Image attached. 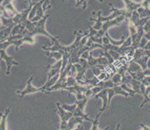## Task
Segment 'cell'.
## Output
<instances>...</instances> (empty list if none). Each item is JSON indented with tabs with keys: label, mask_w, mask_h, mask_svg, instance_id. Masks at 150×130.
<instances>
[{
	"label": "cell",
	"mask_w": 150,
	"mask_h": 130,
	"mask_svg": "<svg viewBox=\"0 0 150 130\" xmlns=\"http://www.w3.org/2000/svg\"><path fill=\"white\" fill-rule=\"evenodd\" d=\"M49 15L46 16V17H44L38 22H31L30 20H26L25 22H24L23 25L28 30V33H27L26 35L32 36V37H34L37 34L44 35V36L50 38L52 43H54L55 40H58L57 38L50 34L45 29V23H46V21Z\"/></svg>",
	"instance_id": "1"
},
{
	"label": "cell",
	"mask_w": 150,
	"mask_h": 130,
	"mask_svg": "<svg viewBox=\"0 0 150 130\" xmlns=\"http://www.w3.org/2000/svg\"><path fill=\"white\" fill-rule=\"evenodd\" d=\"M125 19V14H121L120 15L119 17H116V19H113L111 20H109V21L105 22H104V24H102V26L100 30L97 31L96 34H95V38L96 39H100V38H102V36H104L106 32H108L109 28H112L114 26H117L120 24L121 22L123 21Z\"/></svg>",
	"instance_id": "2"
},
{
	"label": "cell",
	"mask_w": 150,
	"mask_h": 130,
	"mask_svg": "<svg viewBox=\"0 0 150 130\" xmlns=\"http://www.w3.org/2000/svg\"><path fill=\"white\" fill-rule=\"evenodd\" d=\"M56 106L57 113L58 114V115L60 117V120H61V124H60V127L58 129L61 130H66L67 127V122L69 121V120L71 117H73V113L64 109V108L61 106L59 102L56 103Z\"/></svg>",
	"instance_id": "3"
},
{
	"label": "cell",
	"mask_w": 150,
	"mask_h": 130,
	"mask_svg": "<svg viewBox=\"0 0 150 130\" xmlns=\"http://www.w3.org/2000/svg\"><path fill=\"white\" fill-rule=\"evenodd\" d=\"M34 79V74H31V76L29 77V79L26 82V86L23 90L21 91H17L16 93L19 95L20 97H23L24 96L27 95V94H35V93H38V92H42L44 93V91H43V87L40 88H36L32 85L31 82Z\"/></svg>",
	"instance_id": "4"
},
{
	"label": "cell",
	"mask_w": 150,
	"mask_h": 130,
	"mask_svg": "<svg viewBox=\"0 0 150 130\" xmlns=\"http://www.w3.org/2000/svg\"><path fill=\"white\" fill-rule=\"evenodd\" d=\"M0 59H4L7 64V71L6 75H9L11 73V68L12 66H20V63L13 59V57H10L7 55L6 50L5 49H0Z\"/></svg>",
	"instance_id": "5"
},
{
	"label": "cell",
	"mask_w": 150,
	"mask_h": 130,
	"mask_svg": "<svg viewBox=\"0 0 150 130\" xmlns=\"http://www.w3.org/2000/svg\"><path fill=\"white\" fill-rule=\"evenodd\" d=\"M108 92V105H110V103L111 101V99L113 98V97L117 94H120V95L124 96V97H129V94L125 92V90L122 89V87L120 86V85H118V86H115L112 88H109L107 89Z\"/></svg>",
	"instance_id": "6"
},
{
	"label": "cell",
	"mask_w": 150,
	"mask_h": 130,
	"mask_svg": "<svg viewBox=\"0 0 150 130\" xmlns=\"http://www.w3.org/2000/svg\"><path fill=\"white\" fill-rule=\"evenodd\" d=\"M87 60H88L90 68L96 66V65H101V66L106 67V66L110 64L109 61L105 57H99L98 58H94L93 57V55H91V53H90V55L88 56V57L87 58Z\"/></svg>",
	"instance_id": "7"
},
{
	"label": "cell",
	"mask_w": 150,
	"mask_h": 130,
	"mask_svg": "<svg viewBox=\"0 0 150 130\" xmlns=\"http://www.w3.org/2000/svg\"><path fill=\"white\" fill-rule=\"evenodd\" d=\"M93 97L95 99H98V98H101L102 100V102H103V105H102V109L99 110V112L101 114L103 112L106 110L109 107L108 103V92H107V89H102V91H100L99 93H97L96 94L93 96Z\"/></svg>",
	"instance_id": "8"
},
{
	"label": "cell",
	"mask_w": 150,
	"mask_h": 130,
	"mask_svg": "<svg viewBox=\"0 0 150 130\" xmlns=\"http://www.w3.org/2000/svg\"><path fill=\"white\" fill-rule=\"evenodd\" d=\"M84 119L81 117H77V116H74L71 117L67 122V129H77L79 126H81L82 124Z\"/></svg>",
	"instance_id": "9"
},
{
	"label": "cell",
	"mask_w": 150,
	"mask_h": 130,
	"mask_svg": "<svg viewBox=\"0 0 150 130\" xmlns=\"http://www.w3.org/2000/svg\"><path fill=\"white\" fill-rule=\"evenodd\" d=\"M61 66H62V60L61 59L57 60L54 64L50 66V70H49L48 74H47V80L50 79L51 78H52L53 76H54L55 74H58V73H59L61 71Z\"/></svg>",
	"instance_id": "10"
},
{
	"label": "cell",
	"mask_w": 150,
	"mask_h": 130,
	"mask_svg": "<svg viewBox=\"0 0 150 130\" xmlns=\"http://www.w3.org/2000/svg\"><path fill=\"white\" fill-rule=\"evenodd\" d=\"M11 107H8L2 113L0 114V116H1V120H0V130L8 129V127H7V119H8V116L9 113L11 112Z\"/></svg>",
	"instance_id": "11"
},
{
	"label": "cell",
	"mask_w": 150,
	"mask_h": 130,
	"mask_svg": "<svg viewBox=\"0 0 150 130\" xmlns=\"http://www.w3.org/2000/svg\"><path fill=\"white\" fill-rule=\"evenodd\" d=\"M15 25L14 23L11 24L8 26H6L5 28L0 30V40H5L7 38L11 35L13 26Z\"/></svg>",
	"instance_id": "12"
},
{
	"label": "cell",
	"mask_w": 150,
	"mask_h": 130,
	"mask_svg": "<svg viewBox=\"0 0 150 130\" xmlns=\"http://www.w3.org/2000/svg\"><path fill=\"white\" fill-rule=\"evenodd\" d=\"M141 71H143V70H142V68L140 67V65L137 64V63H135V62H134L132 60L129 62L126 72H128L129 74H131V73H135Z\"/></svg>",
	"instance_id": "13"
},
{
	"label": "cell",
	"mask_w": 150,
	"mask_h": 130,
	"mask_svg": "<svg viewBox=\"0 0 150 130\" xmlns=\"http://www.w3.org/2000/svg\"><path fill=\"white\" fill-rule=\"evenodd\" d=\"M149 59V57L148 55H144L143 57L140 58V59H137V60L134 61L137 63V64H139L140 66V67L142 68V70L143 71H145L147 68V63H148V60Z\"/></svg>",
	"instance_id": "14"
},
{
	"label": "cell",
	"mask_w": 150,
	"mask_h": 130,
	"mask_svg": "<svg viewBox=\"0 0 150 130\" xmlns=\"http://www.w3.org/2000/svg\"><path fill=\"white\" fill-rule=\"evenodd\" d=\"M73 115L77 116V117H82V118L84 119V120H86V121H89V122L93 121V120H92V119L88 117V114H85L84 112V111L81 110V109L77 108V107H76V109H75L74 112H73Z\"/></svg>",
	"instance_id": "15"
},
{
	"label": "cell",
	"mask_w": 150,
	"mask_h": 130,
	"mask_svg": "<svg viewBox=\"0 0 150 130\" xmlns=\"http://www.w3.org/2000/svg\"><path fill=\"white\" fill-rule=\"evenodd\" d=\"M129 83H131V85H132V88L133 90L136 91L138 94H141V92H140V89L141 81H139L137 80L132 78V80H130Z\"/></svg>",
	"instance_id": "16"
},
{
	"label": "cell",
	"mask_w": 150,
	"mask_h": 130,
	"mask_svg": "<svg viewBox=\"0 0 150 130\" xmlns=\"http://www.w3.org/2000/svg\"><path fill=\"white\" fill-rule=\"evenodd\" d=\"M110 80L114 82L115 86L120 85L121 80H122V75L120 74H119L118 72H116L115 74H114L110 77Z\"/></svg>",
	"instance_id": "17"
},
{
	"label": "cell",
	"mask_w": 150,
	"mask_h": 130,
	"mask_svg": "<svg viewBox=\"0 0 150 130\" xmlns=\"http://www.w3.org/2000/svg\"><path fill=\"white\" fill-rule=\"evenodd\" d=\"M88 97H84V98L81 99V100H79V101H76V106H77V108L80 109L81 110L84 111V108H85V106L88 103Z\"/></svg>",
	"instance_id": "18"
},
{
	"label": "cell",
	"mask_w": 150,
	"mask_h": 130,
	"mask_svg": "<svg viewBox=\"0 0 150 130\" xmlns=\"http://www.w3.org/2000/svg\"><path fill=\"white\" fill-rule=\"evenodd\" d=\"M79 82L76 80L75 77L73 76H67V87H69V86H73L79 85Z\"/></svg>",
	"instance_id": "19"
},
{
	"label": "cell",
	"mask_w": 150,
	"mask_h": 130,
	"mask_svg": "<svg viewBox=\"0 0 150 130\" xmlns=\"http://www.w3.org/2000/svg\"><path fill=\"white\" fill-rule=\"evenodd\" d=\"M47 56L49 57V58H54L56 61L62 59V55L59 51H51V53L47 54Z\"/></svg>",
	"instance_id": "20"
},
{
	"label": "cell",
	"mask_w": 150,
	"mask_h": 130,
	"mask_svg": "<svg viewBox=\"0 0 150 130\" xmlns=\"http://www.w3.org/2000/svg\"><path fill=\"white\" fill-rule=\"evenodd\" d=\"M120 86L122 87V89H123V90H125V92H127L129 94V96H132V97H134V94H136V93H137L136 91L133 90V89H130V88L128 87L127 84L125 83H122L120 84Z\"/></svg>",
	"instance_id": "21"
},
{
	"label": "cell",
	"mask_w": 150,
	"mask_h": 130,
	"mask_svg": "<svg viewBox=\"0 0 150 130\" xmlns=\"http://www.w3.org/2000/svg\"><path fill=\"white\" fill-rule=\"evenodd\" d=\"M61 106L64 108V109H65L66 111H68V112H73L75 111V109H76V103H75L73 105H67V104H65V103H62L61 104Z\"/></svg>",
	"instance_id": "22"
},
{
	"label": "cell",
	"mask_w": 150,
	"mask_h": 130,
	"mask_svg": "<svg viewBox=\"0 0 150 130\" xmlns=\"http://www.w3.org/2000/svg\"><path fill=\"white\" fill-rule=\"evenodd\" d=\"M100 115H101V113H100V112H99L97 115H96V118L94 119L93 121L92 122L93 127H92V128H91V130H98V129H99L98 128V125H99V117H100Z\"/></svg>",
	"instance_id": "23"
},
{
	"label": "cell",
	"mask_w": 150,
	"mask_h": 130,
	"mask_svg": "<svg viewBox=\"0 0 150 130\" xmlns=\"http://www.w3.org/2000/svg\"><path fill=\"white\" fill-rule=\"evenodd\" d=\"M141 83L144 84L145 86H150V75L145 76L144 79L141 80Z\"/></svg>",
	"instance_id": "24"
},
{
	"label": "cell",
	"mask_w": 150,
	"mask_h": 130,
	"mask_svg": "<svg viewBox=\"0 0 150 130\" xmlns=\"http://www.w3.org/2000/svg\"><path fill=\"white\" fill-rule=\"evenodd\" d=\"M142 74L144 76H149L150 75V68H148V69H146L145 71H142Z\"/></svg>",
	"instance_id": "25"
},
{
	"label": "cell",
	"mask_w": 150,
	"mask_h": 130,
	"mask_svg": "<svg viewBox=\"0 0 150 130\" xmlns=\"http://www.w3.org/2000/svg\"><path fill=\"white\" fill-rule=\"evenodd\" d=\"M149 20H150V16H149Z\"/></svg>",
	"instance_id": "26"
},
{
	"label": "cell",
	"mask_w": 150,
	"mask_h": 130,
	"mask_svg": "<svg viewBox=\"0 0 150 130\" xmlns=\"http://www.w3.org/2000/svg\"><path fill=\"white\" fill-rule=\"evenodd\" d=\"M1 60H2V59H0V62H1Z\"/></svg>",
	"instance_id": "27"
}]
</instances>
